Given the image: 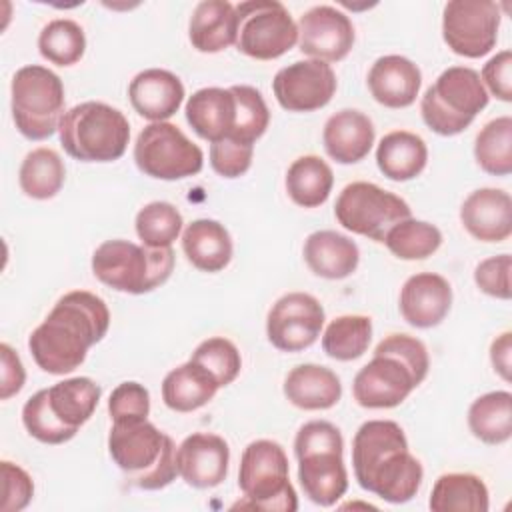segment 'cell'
<instances>
[{"label":"cell","instance_id":"6da1fadb","mask_svg":"<svg viewBox=\"0 0 512 512\" xmlns=\"http://www.w3.org/2000/svg\"><path fill=\"white\" fill-rule=\"evenodd\" d=\"M110 326L106 302L86 290L66 292L40 326L28 338L34 362L48 374H68L76 370L88 348L100 342Z\"/></svg>","mask_w":512,"mask_h":512},{"label":"cell","instance_id":"7a4b0ae2","mask_svg":"<svg viewBox=\"0 0 512 512\" xmlns=\"http://www.w3.org/2000/svg\"><path fill=\"white\" fill-rule=\"evenodd\" d=\"M428 368L430 358L422 340L390 334L376 344L372 360L354 376V400L362 408H394L424 382Z\"/></svg>","mask_w":512,"mask_h":512},{"label":"cell","instance_id":"3957f363","mask_svg":"<svg viewBox=\"0 0 512 512\" xmlns=\"http://www.w3.org/2000/svg\"><path fill=\"white\" fill-rule=\"evenodd\" d=\"M108 452L114 464L142 490H160L178 476L174 440L148 420L112 424Z\"/></svg>","mask_w":512,"mask_h":512},{"label":"cell","instance_id":"277c9868","mask_svg":"<svg viewBox=\"0 0 512 512\" xmlns=\"http://www.w3.org/2000/svg\"><path fill=\"white\" fill-rule=\"evenodd\" d=\"M68 156L82 162H114L130 140L128 118L114 106L88 100L64 112L58 126Z\"/></svg>","mask_w":512,"mask_h":512},{"label":"cell","instance_id":"5b68a950","mask_svg":"<svg viewBox=\"0 0 512 512\" xmlns=\"http://www.w3.org/2000/svg\"><path fill=\"white\" fill-rule=\"evenodd\" d=\"M174 250L148 248L130 240H106L92 254L94 276L118 290L128 294H144L162 286L174 270Z\"/></svg>","mask_w":512,"mask_h":512},{"label":"cell","instance_id":"8992f818","mask_svg":"<svg viewBox=\"0 0 512 512\" xmlns=\"http://www.w3.org/2000/svg\"><path fill=\"white\" fill-rule=\"evenodd\" d=\"M288 474V456L278 442L266 438L250 442L242 452L238 470V486L244 498L234 508L266 512L298 510V496Z\"/></svg>","mask_w":512,"mask_h":512},{"label":"cell","instance_id":"52a82bcc","mask_svg":"<svg viewBox=\"0 0 512 512\" xmlns=\"http://www.w3.org/2000/svg\"><path fill=\"white\" fill-rule=\"evenodd\" d=\"M488 98L490 94L474 68L450 66L424 92L422 120L432 132L454 136L472 124L476 114L488 106Z\"/></svg>","mask_w":512,"mask_h":512},{"label":"cell","instance_id":"ba28073f","mask_svg":"<svg viewBox=\"0 0 512 512\" xmlns=\"http://www.w3.org/2000/svg\"><path fill=\"white\" fill-rule=\"evenodd\" d=\"M12 120L28 140L50 138L64 116V84L46 66L28 64L16 70L12 84Z\"/></svg>","mask_w":512,"mask_h":512},{"label":"cell","instance_id":"9c48e42d","mask_svg":"<svg viewBox=\"0 0 512 512\" xmlns=\"http://www.w3.org/2000/svg\"><path fill=\"white\" fill-rule=\"evenodd\" d=\"M236 48L256 60H274L298 42V24L278 0H246L234 6Z\"/></svg>","mask_w":512,"mask_h":512},{"label":"cell","instance_id":"30bf717a","mask_svg":"<svg viewBox=\"0 0 512 512\" xmlns=\"http://www.w3.org/2000/svg\"><path fill=\"white\" fill-rule=\"evenodd\" d=\"M134 162L150 178L182 180L202 170L204 154L176 124L150 122L136 138Z\"/></svg>","mask_w":512,"mask_h":512},{"label":"cell","instance_id":"8fae6325","mask_svg":"<svg viewBox=\"0 0 512 512\" xmlns=\"http://www.w3.org/2000/svg\"><path fill=\"white\" fill-rule=\"evenodd\" d=\"M408 202L372 182H352L342 188L334 204V216L352 234L382 242L400 220L410 218Z\"/></svg>","mask_w":512,"mask_h":512},{"label":"cell","instance_id":"7c38bea8","mask_svg":"<svg viewBox=\"0 0 512 512\" xmlns=\"http://www.w3.org/2000/svg\"><path fill=\"white\" fill-rule=\"evenodd\" d=\"M500 8L492 0H450L442 12V38L464 58H480L496 46Z\"/></svg>","mask_w":512,"mask_h":512},{"label":"cell","instance_id":"4fadbf2b","mask_svg":"<svg viewBox=\"0 0 512 512\" xmlns=\"http://www.w3.org/2000/svg\"><path fill=\"white\" fill-rule=\"evenodd\" d=\"M324 326V308L312 294L288 292L280 296L266 318V336L282 352L312 346Z\"/></svg>","mask_w":512,"mask_h":512},{"label":"cell","instance_id":"5bb4252c","mask_svg":"<svg viewBox=\"0 0 512 512\" xmlns=\"http://www.w3.org/2000/svg\"><path fill=\"white\" fill-rule=\"evenodd\" d=\"M272 90L284 110L314 112L332 100L336 74L332 66L322 60H298L276 72Z\"/></svg>","mask_w":512,"mask_h":512},{"label":"cell","instance_id":"9a60e30c","mask_svg":"<svg viewBox=\"0 0 512 512\" xmlns=\"http://www.w3.org/2000/svg\"><path fill=\"white\" fill-rule=\"evenodd\" d=\"M354 38L352 20L334 6H312L298 20L300 52L326 64L346 58Z\"/></svg>","mask_w":512,"mask_h":512},{"label":"cell","instance_id":"2e32d148","mask_svg":"<svg viewBox=\"0 0 512 512\" xmlns=\"http://www.w3.org/2000/svg\"><path fill=\"white\" fill-rule=\"evenodd\" d=\"M228 442L210 432H194L176 448L178 476L192 488H214L228 474Z\"/></svg>","mask_w":512,"mask_h":512},{"label":"cell","instance_id":"e0dca14e","mask_svg":"<svg viewBox=\"0 0 512 512\" xmlns=\"http://www.w3.org/2000/svg\"><path fill=\"white\" fill-rule=\"evenodd\" d=\"M400 314L414 328L438 326L452 306V286L436 272L410 276L400 290Z\"/></svg>","mask_w":512,"mask_h":512},{"label":"cell","instance_id":"ac0fdd59","mask_svg":"<svg viewBox=\"0 0 512 512\" xmlns=\"http://www.w3.org/2000/svg\"><path fill=\"white\" fill-rule=\"evenodd\" d=\"M460 222L480 242H504L512 234V198L500 188H478L460 206Z\"/></svg>","mask_w":512,"mask_h":512},{"label":"cell","instance_id":"d6986e66","mask_svg":"<svg viewBox=\"0 0 512 512\" xmlns=\"http://www.w3.org/2000/svg\"><path fill=\"white\" fill-rule=\"evenodd\" d=\"M422 478L424 468L420 460L408 448H402L384 456L358 484L390 504H404L416 496Z\"/></svg>","mask_w":512,"mask_h":512},{"label":"cell","instance_id":"ffe728a7","mask_svg":"<svg viewBox=\"0 0 512 512\" xmlns=\"http://www.w3.org/2000/svg\"><path fill=\"white\" fill-rule=\"evenodd\" d=\"M132 108L150 122H166L174 116L184 100L182 80L164 68L138 72L128 86Z\"/></svg>","mask_w":512,"mask_h":512},{"label":"cell","instance_id":"44dd1931","mask_svg":"<svg viewBox=\"0 0 512 512\" xmlns=\"http://www.w3.org/2000/svg\"><path fill=\"white\" fill-rule=\"evenodd\" d=\"M422 86L420 68L406 56H380L368 72L372 98L386 108H406L414 104Z\"/></svg>","mask_w":512,"mask_h":512},{"label":"cell","instance_id":"7402d4cb","mask_svg":"<svg viewBox=\"0 0 512 512\" xmlns=\"http://www.w3.org/2000/svg\"><path fill=\"white\" fill-rule=\"evenodd\" d=\"M298 480L304 496L318 506H334L348 490L342 452L316 450L298 456Z\"/></svg>","mask_w":512,"mask_h":512},{"label":"cell","instance_id":"603a6c76","mask_svg":"<svg viewBox=\"0 0 512 512\" xmlns=\"http://www.w3.org/2000/svg\"><path fill=\"white\" fill-rule=\"evenodd\" d=\"M372 120L352 108H344L332 114L322 130V142L326 154L338 164H356L368 156L374 144Z\"/></svg>","mask_w":512,"mask_h":512},{"label":"cell","instance_id":"cb8c5ba5","mask_svg":"<svg viewBox=\"0 0 512 512\" xmlns=\"http://www.w3.org/2000/svg\"><path fill=\"white\" fill-rule=\"evenodd\" d=\"M186 122L210 144L226 138L236 120V98L230 88H200L186 102Z\"/></svg>","mask_w":512,"mask_h":512},{"label":"cell","instance_id":"d4e9b609","mask_svg":"<svg viewBox=\"0 0 512 512\" xmlns=\"http://www.w3.org/2000/svg\"><path fill=\"white\" fill-rule=\"evenodd\" d=\"M302 254L308 268L326 280H342L350 276L360 262L356 242L336 230L312 232L304 242Z\"/></svg>","mask_w":512,"mask_h":512},{"label":"cell","instance_id":"484cf974","mask_svg":"<svg viewBox=\"0 0 512 512\" xmlns=\"http://www.w3.org/2000/svg\"><path fill=\"white\" fill-rule=\"evenodd\" d=\"M284 396L300 410H328L342 398V384L326 366L300 364L284 378Z\"/></svg>","mask_w":512,"mask_h":512},{"label":"cell","instance_id":"4316f807","mask_svg":"<svg viewBox=\"0 0 512 512\" xmlns=\"http://www.w3.org/2000/svg\"><path fill=\"white\" fill-rule=\"evenodd\" d=\"M182 250L194 268L202 272H220L230 264L234 248L224 224L210 218H198L184 228Z\"/></svg>","mask_w":512,"mask_h":512},{"label":"cell","instance_id":"83f0119b","mask_svg":"<svg viewBox=\"0 0 512 512\" xmlns=\"http://www.w3.org/2000/svg\"><path fill=\"white\" fill-rule=\"evenodd\" d=\"M190 44L204 54L222 52L236 44V12L228 0H204L196 4L188 24Z\"/></svg>","mask_w":512,"mask_h":512},{"label":"cell","instance_id":"f1b7e54d","mask_svg":"<svg viewBox=\"0 0 512 512\" xmlns=\"http://www.w3.org/2000/svg\"><path fill=\"white\" fill-rule=\"evenodd\" d=\"M428 148L426 142L408 130H394L382 136L376 148L378 170L394 182H406L426 168Z\"/></svg>","mask_w":512,"mask_h":512},{"label":"cell","instance_id":"f546056e","mask_svg":"<svg viewBox=\"0 0 512 512\" xmlns=\"http://www.w3.org/2000/svg\"><path fill=\"white\" fill-rule=\"evenodd\" d=\"M218 388L210 372L188 360L164 376L162 400L174 412H192L206 406L216 396Z\"/></svg>","mask_w":512,"mask_h":512},{"label":"cell","instance_id":"4dcf8cb0","mask_svg":"<svg viewBox=\"0 0 512 512\" xmlns=\"http://www.w3.org/2000/svg\"><path fill=\"white\" fill-rule=\"evenodd\" d=\"M408 448V440L400 424L394 420H368L352 440V466L356 480L364 478L386 454Z\"/></svg>","mask_w":512,"mask_h":512},{"label":"cell","instance_id":"1f68e13d","mask_svg":"<svg viewBox=\"0 0 512 512\" xmlns=\"http://www.w3.org/2000/svg\"><path fill=\"white\" fill-rule=\"evenodd\" d=\"M428 506L434 512H486L488 488L476 474L448 472L434 482Z\"/></svg>","mask_w":512,"mask_h":512},{"label":"cell","instance_id":"d6a6232c","mask_svg":"<svg viewBox=\"0 0 512 512\" xmlns=\"http://www.w3.org/2000/svg\"><path fill=\"white\" fill-rule=\"evenodd\" d=\"M48 390L50 410L60 422L78 430L94 414L102 388L88 376H74L62 382H56Z\"/></svg>","mask_w":512,"mask_h":512},{"label":"cell","instance_id":"836d02e7","mask_svg":"<svg viewBox=\"0 0 512 512\" xmlns=\"http://www.w3.org/2000/svg\"><path fill=\"white\" fill-rule=\"evenodd\" d=\"M332 168L314 154L296 158L286 172V192L294 204L302 208H316L324 204L332 192Z\"/></svg>","mask_w":512,"mask_h":512},{"label":"cell","instance_id":"e575fe53","mask_svg":"<svg viewBox=\"0 0 512 512\" xmlns=\"http://www.w3.org/2000/svg\"><path fill=\"white\" fill-rule=\"evenodd\" d=\"M468 428L484 444H504L512 436V394L494 390L468 408Z\"/></svg>","mask_w":512,"mask_h":512},{"label":"cell","instance_id":"d590c367","mask_svg":"<svg viewBox=\"0 0 512 512\" xmlns=\"http://www.w3.org/2000/svg\"><path fill=\"white\" fill-rule=\"evenodd\" d=\"M66 168L60 154L52 148L28 152L20 164L18 182L22 192L34 200H50L64 186Z\"/></svg>","mask_w":512,"mask_h":512},{"label":"cell","instance_id":"8d00e7d4","mask_svg":"<svg viewBox=\"0 0 512 512\" xmlns=\"http://www.w3.org/2000/svg\"><path fill=\"white\" fill-rule=\"evenodd\" d=\"M372 340V318L364 314H344L334 318L324 334V352L340 362H350L360 358Z\"/></svg>","mask_w":512,"mask_h":512},{"label":"cell","instance_id":"74e56055","mask_svg":"<svg viewBox=\"0 0 512 512\" xmlns=\"http://www.w3.org/2000/svg\"><path fill=\"white\" fill-rule=\"evenodd\" d=\"M476 164L492 176L512 172V118L500 116L484 124L474 142Z\"/></svg>","mask_w":512,"mask_h":512},{"label":"cell","instance_id":"f35d334b","mask_svg":"<svg viewBox=\"0 0 512 512\" xmlns=\"http://www.w3.org/2000/svg\"><path fill=\"white\" fill-rule=\"evenodd\" d=\"M382 242L400 260H424L440 248L442 232L434 224L410 216L396 222Z\"/></svg>","mask_w":512,"mask_h":512},{"label":"cell","instance_id":"ab89813d","mask_svg":"<svg viewBox=\"0 0 512 512\" xmlns=\"http://www.w3.org/2000/svg\"><path fill=\"white\" fill-rule=\"evenodd\" d=\"M38 50L44 60L56 66H72L84 56V30L70 18H56L42 28L38 36Z\"/></svg>","mask_w":512,"mask_h":512},{"label":"cell","instance_id":"60d3db41","mask_svg":"<svg viewBox=\"0 0 512 512\" xmlns=\"http://www.w3.org/2000/svg\"><path fill=\"white\" fill-rule=\"evenodd\" d=\"M182 214L170 202H150L136 214V234L148 248H168L182 232Z\"/></svg>","mask_w":512,"mask_h":512},{"label":"cell","instance_id":"b9f144b4","mask_svg":"<svg viewBox=\"0 0 512 512\" xmlns=\"http://www.w3.org/2000/svg\"><path fill=\"white\" fill-rule=\"evenodd\" d=\"M230 90L236 98V120L228 136L238 142L254 146V142L266 132L270 124V110L260 90H256L254 86L236 84L230 86Z\"/></svg>","mask_w":512,"mask_h":512},{"label":"cell","instance_id":"7bdbcfd3","mask_svg":"<svg viewBox=\"0 0 512 512\" xmlns=\"http://www.w3.org/2000/svg\"><path fill=\"white\" fill-rule=\"evenodd\" d=\"M22 424L26 432L44 444H64L76 436L78 430L66 426L56 418L48 404V390L42 388L32 394L22 408Z\"/></svg>","mask_w":512,"mask_h":512},{"label":"cell","instance_id":"ee69618b","mask_svg":"<svg viewBox=\"0 0 512 512\" xmlns=\"http://www.w3.org/2000/svg\"><path fill=\"white\" fill-rule=\"evenodd\" d=\"M190 360L210 372L220 388L232 384L242 368V358L236 344L224 336L202 340L192 352Z\"/></svg>","mask_w":512,"mask_h":512},{"label":"cell","instance_id":"f6af8a7d","mask_svg":"<svg viewBox=\"0 0 512 512\" xmlns=\"http://www.w3.org/2000/svg\"><path fill=\"white\" fill-rule=\"evenodd\" d=\"M108 414L112 424L142 422L150 414V392L144 384L128 380L120 382L108 398Z\"/></svg>","mask_w":512,"mask_h":512},{"label":"cell","instance_id":"bcb514c9","mask_svg":"<svg viewBox=\"0 0 512 512\" xmlns=\"http://www.w3.org/2000/svg\"><path fill=\"white\" fill-rule=\"evenodd\" d=\"M254 156V146L238 142L230 136L210 144V164L224 178H238L248 172Z\"/></svg>","mask_w":512,"mask_h":512},{"label":"cell","instance_id":"7dc6e473","mask_svg":"<svg viewBox=\"0 0 512 512\" xmlns=\"http://www.w3.org/2000/svg\"><path fill=\"white\" fill-rule=\"evenodd\" d=\"M510 268L512 258L510 254H498L482 260L474 270V282L476 286L494 298L510 300L512 288H510Z\"/></svg>","mask_w":512,"mask_h":512},{"label":"cell","instance_id":"c3c4849f","mask_svg":"<svg viewBox=\"0 0 512 512\" xmlns=\"http://www.w3.org/2000/svg\"><path fill=\"white\" fill-rule=\"evenodd\" d=\"M2 470V512H18L26 508L34 496V482L30 474L14 462L4 460Z\"/></svg>","mask_w":512,"mask_h":512},{"label":"cell","instance_id":"681fc988","mask_svg":"<svg viewBox=\"0 0 512 512\" xmlns=\"http://www.w3.org/2000/svg\"><path fill=\"white\" fill-rule=\"evenodd\" d=\"M316 450H334L344 452V440L340 430L326 420H312L300 426L294 438V454L296 458Z\"/></svg>","mask_w":512,"mask_h":512},{"label":"cell","instance_id":"f907efd6","mask_svg":"<svg viewBox=\"0 0 512 512\" xmlns=\"http://www.w3.org/2000/svg\"><path fill=\"white\" fill-rule=\"evenodd\" d=\"M480 80L492 96H496L502 102L512 100V52L502 50L496 56H492L480 74Z\"/></svg>","mask_w":512,"mask_h":512},{"label":"cell","instance_id":"816d5d0a","mask_svg":"<svg viewBox=\"0 0 512 512\" xmlns=\"http://www.w3.org/2000/svg\"><path fill=\"white\" fill-rule=\"evenodd\" d=\"M0 366V398L8 400L22 390L26 372L20 356L6 342L0 344Z\"/></svg>","mask_w":512,"mask_h":512},{"label":"cell","instance_id":"f5cc1de1","mask_svg":"<svg viewBox=\"0 0 512 512\" xmlns=\"http://www.w3.org/2000/svg\"><path fill=\"white\" fill-rule=\"evenodd\" d=\"M490 360L494 370L508 382L510 380V362H512V334L502 332L490 344Z\"/></svg>","mask_w":512,"mask_h":512}]
</instances>
